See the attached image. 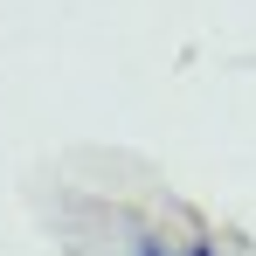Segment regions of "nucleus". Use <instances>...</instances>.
I'll return each instance as SVG.
<instances>
[{
    "label": "nucleus",
    "mask_w": 256,
    "mask_h": 256,
    "mask_svg": "<svg viewBox=\"0 0 256 256\" xmlns=\"http://www.w3.org/2000/svg\"><path fill=\"white\" fill-rule=\"evenodd\" d=\"M125 256H180V250H173V242H160V236H138Z\"/></svg>",
    "instance_id": "f257e3e1"
},
{
    "label": "nucleus",
    "mask_w": 256,
    "mask_h": 256,
    "mask_svg": "<svg viewBox=\"0 0 256 256\" xmlns=\"http://www.w3.org/2000/svg\"><path fill=\"white\" fill-rule=\"evenodd\" d=\"M180 256H222V250H214V242H187Z\"/></svg>",
    "instance_id": "f03ea898"
}]
</instances>
